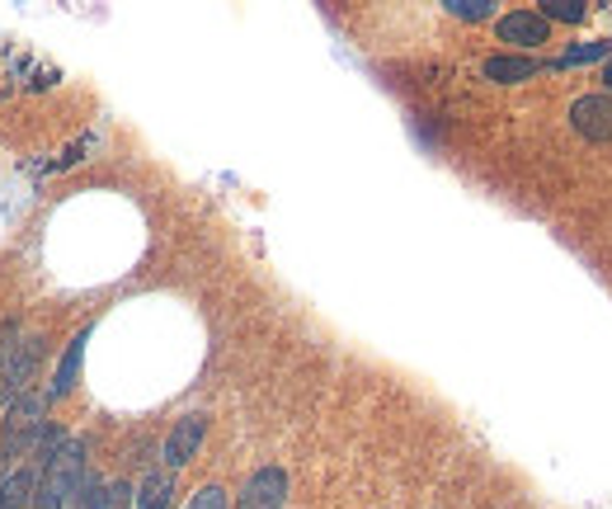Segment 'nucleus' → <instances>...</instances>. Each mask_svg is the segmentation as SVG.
I'll return each mask as SVG.
<instances>
[{
  "instance_id": "nucleus-8",
  "label": "nucleus",
  "mask_w": 612,
  "mask_h": 509,
  "mask_svg": "<svg viewBox=\"0 0 612 509\" xmlns=\"http://www.w3.org/2000/svg\"><path fill=\"white\" fill-rule=\"evenodd\" d=\"M128 496H132V491H128L123 481L104 486V477L86 472V481H81V491H76L71 509H128Z\"/></svg>"
},
{
  "instance_id": "nucleus-4",
  "label": "nucleus",
  "mask_w": 612,
  "mask_h": 509,
  "mask_svg": "<svg viewBox=\"0 0 612 509\" xmlns=\"http://www.w3.org/2000/svg\"><path fill=\"white\" fill-rule=\"evenodd\" d=\"M570 123H575L580 137L589 142H612V100L608 94H580L570 104Z\"/></svg>"
},
{
  "instance_id": "nucleus-14",
  "label": "nucleus",
  "mask_w": 612,
  "mask_h": 509,
  "mask_svg": "<svg viewBox=\"0 0 612 509\" xmlns=\"http://www.w3.org/2000/svg\"><path fill=\"white\" fill-rule=\"evenodd\" d=\"M612 48L608 43H575L565 57H561V67H580V62H599V57H608Z\"/></svg>"
},
{
  "instance_id": "nucleus-12",
  "label": "nucleus",
  "mask_w": 612,
  "mask_h": 509,
  "mask_svg": "<svg viewBox=\"0 0 612 509\" xmlns=\"http://www.w3.org/2000/svg\"><path fill=\"white\" fill-rule=\"evenodd\" d=\"M542 19H561V24H580L584 0H542Z\"/></svg>"
},
{
  "instance_id": "nucleus-15",
  "label": "nucleus",
  "mask_w": 612,
  "mask_h": 509,
  "mask_svg": "<svg viewBox=\"0 0 612 509\" xmlns=\"http://www.w3.org/2000/svg\"><path fill=\"white\" fill-rule=\"evenodd\" d=\"M189 509H227V491L222 486H203V491H193Z\"/></svg>"
},
{
  "instance_id": "nucleus-10",
  "label": "nucleus",
  "mask_w": 612,
  "mask_h": 509,
  "mask_svg": "<svg viewBox=\"0 0 612 509\" xmlns=\"http://www.w3.org/2000/svg\"><path fill=\"white\" fill-rule=\"evenodd\" d=\"M538 71H542V62H532V57H513V52H504V57H490V62H485V81L519 86V81H528V76H538Z\"/></svg>"
},
{
  "instance_id": "nucleus-11",
  "label": "nucleus",
  "mask_w": 612,
  "mask_h": 509,
  "mask_svg": "<svg viewBox=\"0 0 612 509\" xmlns=\"http://www.w3.org/2000/svg\"><path fill=\"white\" fill-rule=\"evenodd\" d=\"M170 500H174V477L170 472H147L142 486H137V496H132L137 509H170Z\"/></svg>"
},
{
  "instance_id": "nucleus-3",
  "label": "nucleus",
  "mask_w": 612,
  "mask_h": 509,
  "mask_svg": "<svg viewBox=\"0 0 612 509\" xmlns=\"http://www.w3.org/2000/svg\"><path fill=\"white\" fill-rule=\"evenodd\" d=\"M208 439V416H184L180 425L165 435V472H180V467H189L193 458H199V448Z\"/></svg>"
},
{
  "instance_id": "nucleus-5",
  "label": "nucleus",
  "mask_w": 612,
  "mask_h": 509,
  "mask_svg": "<svg viewBox=\"0 0 612 509\" xmlns=\"http://www.w3.org/2000/svg\"><path fill=\"white\" fill-rule=\"evenodd\" d=\"M283 500H288V472L283 467H260V472L245 481L235 509H283Z\"/></svg>"
},
{
  "instance_id": "nucleus-13",
  "label": "nucleus",
  "mask_w": 612,
  "mask_h": 509,
  "mask_svg": "<svg viewBox=\"0 0 612 509\" xmlns=\"http://www.w3.org/2000/svg\"><path fill=\"white\" fill-rule=\"evenodd\" d=\"M448 14H458V19H490L495 14V6L490 0H443Z\"/></svg>"
},
{
  "instance_id": "nucleus-2",
  "label": "nucleus",
  "mask_w": 612,
  "mask_h": 509,
  "mask_svg": "<svg viewBox=\"0 0 612 509\" xmlns=\"http://www.w3.org/2000/svg\"><path fill=\"white\" fill-rule=\"evenodd\" d=\"M33 363H38V340H0V406H10L14 397H24L33 382Z\"/></svg>"
},
{
  "instance_id": "nucleus-7",
  "label": "nucleus",
  "mask_w": 612,
  "mask_h": 509,
  "mask_svg": "<svg viewBox=\"0 0 612 509\" xmlns=\"http://www.w3.org/2000/svg\"><path fill=\"white\" fill-rule=\"evenodd\" d=\"M86 345H90V326H86V330H76V336H71L67 355H62V363H57V373H52V382H48V401H67V397H71L76 378H81V359H86Z\"/></svg>"
},
{
  "instance_id": "nucleus-6",
  "label": "nucleus",
  "mask_w": 612,
  "mask_h": 509,
  "mask_svg": "<svg viewBox=\"0 0 612 509\" xmlns=\"http://www.w3.org/2000/svg\"><path fill=\"white\" fill-rule=\"evenodd\" d=\"M495 33H500V43H513V48H538L546 43V19L542 10H509L495 19Z\"/></svg>"
},
{
  "instance_id": "nucleus-9",
  "label": "nucleus",
  "mask_w": 612,
  "mask_h": 509,
  "mask_svg": "<svg viewBox=\"0 0 612 509\" xmlns=\"http://www.w3.org/2000/svg\"><path fill=\"white\" fill-rule=\"evenodd\" d=\"M38 491V467H14L0 477V509H33Z\"/></svg>"
},
{
  "instance_id": "nucleus-1",
  "label": "nucleus",
  "mask_w": 612,
  "mask_h": 509,
  "mask_svg": "<svg viewBox=\"0 0 612 509\" xmlns=\"http://www.w3.org/2000/svg\"><path fill=\"white\" fill-rule=\"evenodd\" d=\"M48 391H24L6 406V420H0V458H29L33 443L48 435Z\"/></svg>"
},
{
  "instance_id": "nucleus-16",
  "label": "nucleus",
  "mask_w": 612,
  "mask_h": 509,
  "mask_svg": "<svg viewBox=\"0 0 612 509\" xmlns=\"http://www.w3.org/2000/svg\"><path fill=\"white\" fill-rule=\"evenodd\" d=\"M608 81H612V67H608Z\"/></svg>"
}]
</instances>
